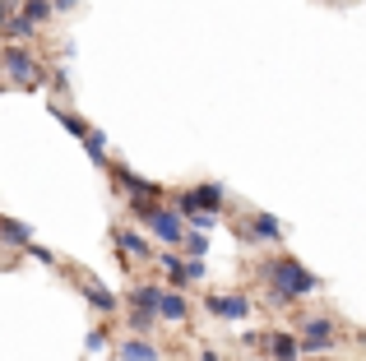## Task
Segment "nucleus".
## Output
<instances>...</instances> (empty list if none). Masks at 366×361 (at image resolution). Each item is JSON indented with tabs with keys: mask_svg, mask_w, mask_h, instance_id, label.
Returning <instances> with one entry per match:
<instances>
[{
	"mask_svg": "<svg viewBox=\"0 0 366 361\" xmlns=\"http://www.w3.org/2000/svg\"><path fill=\"white\" fill-rule=\"evenodd\" d=\"M121 357H125V361H162L158 347L144 343V338H130V343H121Z\"/></svg>",
	"mask_w": 366,
	"mask_h": 361,
	"instance_id": "obj_15",
	"label": "nucleus"
},
{
	"mask_svg": "<svg viewBox=\"0 0 366 361\" xmlns=\"http://www.w3.org/2000/svg\"><path fill=\"white\" fill-rule=\"evenodd\" d=\"M269 352H274V361H297L302 357V338L287 334V329H278V334L269 338Z\"/></svg>",
	"mask_w": 366,
	"mask_h": 361,
	"instance_id": "obj_10",
	"label": "nucleus"
},
{
	"mask_svg": "<svg viewBox=\"0 0 366 361\" xmlns=\"http://www.w3.org/2000/svg\"><path fill=\"white\" fill-rule=\"evenodd\" d=\"M302 347L306 352H325V347H334V320L315 315V320H302Z\"/></svg>",
	"mask_w": 366,
	"mask_h": 361,
	"instance_id": "obj_5",
	"label": "nucleus"
},
{
	"mask_svg": "<svg viewBox=\"0 0 366 361\" xmlns=\"http://www.w3.org/2000/svg\"><path fill=\"white\" fill-rule=\"evenodd\" d=\"M177 208H181V218H190V213H223V185H218V180H204V185H195V190H181Z\"/></svg>",
	"mask_w": 366,
	"mask_h": 361,
	"instance_id": "obj_4",
	"label": "nucleus"
},
{
	"mask_svg": "<svg viewBox=\"0 0 366 361\" xmlns=\"http://www.w3.org/2000/svg\"><path fill=\"white\" fill-rule=\"evenodd\" d=\"M153 320H158V315H149V310H134V315H130V329H134V334H149Z\"/></svg>",
	"mask_w": 366,
	"mask_h": 361,
	"instance_id": "obj_20",
	"label": "nucleus"
},
{
	"mask_svg": "<svg viewBox=\"0 0 366 361\" xmlns=\"http://www.w3.org/2000/svg\"><path fill=\"white\" fill-rule=\"evenodd\" d=\"M84 148H89V158H93V163H107V135H102V130H93V135L89 139H84Z\"/></svg>",
	"mask_w": 366,
	"mask_h": 361,
	"instance_id": "obj_19",
	"label": "nucleus"
},
{
	"mask_svg": "<svg viewBox=\"0 0 366 361\" xmlns=\"http://www.w3.org/2000/svg\"><path fill=\"white\" fill-rule=\"evenodd\" d=\"M190 227H195V232H214V227H218V213H190Z\"/></svg>",
	"mask_w": 366,
	"mask_h": 361,
	"instance_id": "obj_21",
	"label": "nucleus"
},
{
	"mask_svg": "<svg viewBox=\"0 0 366 361\" xmlns=\"http://www.w3.org/2000/svg\"><path fill=\"white\" fill-rule=\"evenodd\" d=\"M209 310H214L218 320H246L250 315V301L237 297V292H227V297H209Z\"/></svg>",
	"mask_w": 366,
	"mask_h": 361,
	"instance_id": "obj_7",
	"label": "nucleus"
},
{
	"mask_svg": "<svg viewBox=\"0 0 366 361\" xmlns=\"http://www.w3.org/2000/svg\"><path fill=\"white\" fill-rule=\"evenodd\" d=\"M51 116H56V121H61V126H65V130H70V135H74V139H79V144H84V139H89V135H93V126H84V121H79V116H74V111H65V107H51Z\"/></svg>",
	"mask_w": 366,
	"mask_h": 361,
	"instance_id": "obj_16",
	"label": "nucleus"
},
{
	"mask_svg": "<svg viewBox=\"0 0 366 361\" xmlns=\"http://www.w3.org/2000/svg\"><path fill=\"white\" fill-rule=\"evenodd\" d=\"M259 283H264V292H269L274 306H292V301L320 292V278H315L311 269H302L292 255H274V260H264V264H259Z\"/></svg>",
	"mask_w": 366,
	"mask_h": 361,
	"instance_id": "obj_1",
	"label": "nucleus"
},
{
	"mask_svg": "<svg viewBox=\"0 0 366 361\" xmlns=\"http://www.w3.org/2000/svg\"><path fill=\"white\" fill-rule=\"evenodd\" d=\"M204 361H218V352H204Z\"/></svg>",
	"mask_w": 366,
	"mask_h": 361,
	"instance_id": "obj_27",
	"label": "nucleus"
},
{
	"mask_svg": "<svg viewBox=\"0 0 366 361\" xmlns=\"http://www.w3.org/2000/svg\"><path fill=\"white\" fill-rule=\"evenodd\" d=\"M186 250H190V255H195V260H199V255H204V250H209V241H204V232H186Z\"/></svg>",
	"mask_w": 366,
	"mask_h": 361,
	"instance_id": "obj_22",
	"label": "nucleus"
},
{
	"mask_svg": "<svg viewBox=\"0 0 366 361\" xmlns=\"http://www.w3.org/2000/svg\"><path fill=\"white\" fill-rule=\"evenodd\" d=\"M0 236H5L9 245H24L28 241V227L19 223V218H0Z\"/></svg>",
	"mask_w": 366,
	"mask_h": 361,
	"instance_id": "obj_17",
	"label": "nucleus"
},
{
	"mask_svg": "<svg viewBox=\"0 0 366 361\" xmlns=\"http://www.w3.org/2000/svg\"><path fill=\"white\" fill-rule=\"evenodd\" d=\"M186 315H190V301L181 297V292H167V297H162V320H172V325H186Z\"/></svg>",
	"mask_w": 366,
	"mask_h": 361,
	"instance_id": "obj_13",
	"label": "nucleus"
},
{
	"mask_svg": "<svg viewBox=\"0 0 366 361\" xmlns=\"http://www.w3.org/2000/svg\"><path fill=\"white\" fill-rule=\"evenodd\" d=\"M117 245L130 255V260H158V255L149 250V241H144V236H134V232H117Z\"/></svg>",
	"mask_w": 366,
	"mask_h": 361,
	"instance_id": "obj_12",
	"label": "nucleus"
},
{
	"mask_svg": "<svg viewBox=\"0 0 366 361\" xmlns=\"http://www.w3.org/2000/svg\"><path fill=\"white\" fill-rule=\"evenodd\" d=\"M84 297H89V306H98V310H117V292H107L98 278H84Z\"/></svg>",
	"mask_w": 366,
	"mask_h": 361,
	"instance_id": "obj_11",
	"label": "nucleus"
},
{
	"mask_svg": "<svg viewBox=\"0 0 366 361\" xmlns=\"http://www.w3.org/2000/svg\"><path fill=\"white\" fill-rule=\"evenodd\" d=\"M246 236H250V241H278V236H283V227H278L274 213H250Z\"/></svg>",
	"mask_w": 366,
	"mask_h": 361,
	"instance_id": "obj_8",
	"label": "nucleus"
},
{
	"mask_svg": "<svg viewBox=\"0 0 366 361\" xmlns=\"http://www.w3.org/2000/svg\"><path fill=\"white\" fill-rule=\"evenodd\" d=\"M28 255H37V260H42V264H56V255L46 250V245H28Z\"/></svg>",
	"mask_w": 366,
	"mask_h": 361,
	"instance_id": "obj_25",
	"label": "nucleus"
},
{
	"mask_svg": "<svg viewBox=\"0 0 366 361\" xmlns=\"http://www.w3.org/2000/svg\"><path fill=\"white\" fill-rule=\"evenodd\" d=\"M102 347H107V334H102V329H93V334H89V352H102Z\"/></svg>",
	"mask_w": 366,
	"mask_h": 361,
	"instance_id": "obj_23",
	"label": "nucleus"
},
{
	"mask_svg": "<svg viewBox=\"0 0 366 361\" xmlns=\"http://www.w3.org/2000/svg\"><path fill=\"white\" fill-rule=\"evenodd\" d=\"M24 9V0H0V19H9V14H19Z\"/></svg>",
	"mask_w": 366,
	"mask_h": 361,
	"instance_id": "obj_24",
	"label": "nucleus"
},
{
	"mask_svg": "<svg viewBox=\"0 0 366 361\" xmlns=\"http://www.w3.org/2000/svg\"><path fill=\"white\" fill-rule=\"evenodd\" d=\"M315 361H325V357H315Z\"/></svg>",
	"mask_w": 366,
	"mask_h": 361,
	"instance_id": "obj_28",
	"label": "nucleus"
},
{
	"mask_svg": "<svg viewBox=\"0 0 366 361\" xmlns=\"http://www.w3.org/2000/svg\"><path fill=\"white\" fill-rule=\"evenodd\" d=\"M51 9H56V0H24L19 14H28L33 24H42V19H51Z\"/></svg>",
	"mask_w": 366,
	"mask_h": 361,
	"instance_id": "obj_18",
	"label": "nucleus"
},
{
	"mask_svg": "<svg viewBox=\"0 0 366 361\" xmlns=\"http://www.w3.org/2000/svg\"><path fill=\"white\" fill-rule=\"evenodd\" d=\"M134 218H139V223L149 227L158 241H167V245H181V241H186V223H181V213H172V208L139 204V199H134Z\"/></svg>",
	"mask_w": 366,
	"mask_h": 361,
	"instance_id": "obj_3",
	"label": "nucleus"
},
{
	"mask_svg": "<svg viewBox=\"0 0 366 361\" xmlns=\"http://www.w3.org/2000/svg\"><path fill=\"white\" fill-rule=\"evenodd\" d=\"M162 297H167L162 288L144 283V288H134V292H130V306H134V310H149V315H162Z\"/></svg>",
	"mask_w": 366,
	"mask_h": 361,
	"instance_id": "obj_9",
	"label": "nucleus"
},
{
	"mask_svg": "<svg viewBox=\"0 0 366 361\" xmlns=\"http://www.w3.org/2000/svg\"><path fill=\"white\" fill-rule=\"evenodd\" d=\"M0 61H5V70H9V88H42V83L51 79L46 70H37V61H33V56H28L19 42H5Z\"/></svg>",
	"mask_w": 366,
	"mask_h": 361,
	"instance_id": "obj_2",
	"label": "nucleus"
},
{
	"mask_svg": "<svg viewBox=\"0 0 366 361\" xmlns=\"http://www.w3.org/2000/svg\"><path fill=\"white\" fill-rule=\"evenodd\" d=\"M74 5H79V0H56V9H74Z\"/></svg>",
	"mask_w": 366,
	"mask_h": 361,
	"instance_id": "obj_26",
	"label": "nucleus"
},
{
	"mask_svg": "<svg viewBox=\"0 0 366 361\" xmlns=\"http://www.w3.org/2000/svg\"><path fill=\"white\" fill-rule=\"evenodd\" d=\"M33 33H37V24L28 14H9L5 19V37H9V42H28Z\"/></svg>",
	"mask_w": 366,
	"mask_h": 361,
	"instance_id": "obj_14",
	"label": "nucleus"
},
{
	"mask_svg": "<svg viewBox=\"0 0 366 361\" xmlns=\"http://www.w3.org/2000/svg\"><path fill=\"white\" fill-rule=\"evenodd\" d=\"M112 176H117V180H121V185H125V190H130V199H139V204H153V199H158V195H162V190H158V185H153V180H144V176H134V172H130V167H125V163H112Z\"/></svg>",
	"mask_w": 366,
	"mask_h": 361,
	"instance_id": "obj_6",
	"label": "nucleus"
}]
</instances>
